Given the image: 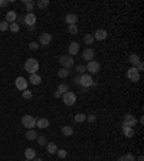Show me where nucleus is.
<instances>
[{
	"mask_svg": "<svg viewBox=\"0 0 144 161\" xmlns=\"http://www.w3.org/2000/svg\"><path fill=\"white\" fill-rule=\"evenodd\" d=\"M26 161H30V160H26Z\"/></svg>",
	"mask_w": 144,
	"mask_h": 161,
	"instance_id": "48",
	"label": "nucleus"
},
{
	"mask_svg": "<svg viewBox=\"0 0 144 161\" xmlns=\"http://www.w3.org/2000/svg\"><path fill=\"white\" fill-rule=\"evenodd\" d=\"M61 131H62V134H64L65 137H71L72 134H73V128L69 127V125H65V127H62Z\"/></svg>",
	"mask_w": 144,
	"mask_h": 161,
	"instance_id": "22",
	"label": "nucleus"
},
{
	"mask_svg": "<svg viewBox=\"0 0 144 161\" xmlns=\"http://www.w3.org/2000/svg\"><path fill=\"white\" fill-rule=\"evenodd\" d=\"M24 157H26V160L32 161L33 158H36V151H35L33 148H26V150H24Z\"/></svg>",
	"mask_w": 144,
	"mask_h": 161,
	"instance_id": "20",
	"label": "nucleus"
},
{
	"mask_svg": "<svg viewBox=\"0 0 144 161\" xmlns=\"http://www.w3.org/2000/svg\"><path fill=\"white\" fill-rule=\"evenodd\" d=\"M65 22L68 24H76L78 23V16L73 15V13H69V15L65 16Z\"/></svg>",
	"mask_w": 144,
	"mask_h": 161,
	"instance_id": "18",
	"label": "nucleus"
},
{
	"mask_svg": "<svg viewBox=\"0 0 144 161\" xmlns=\"http://www.w3.org/2000/svg\"><path fill=\"white\" fill-rule=\"evenodd\" d=\"M36 4H38V7L45 9V7H48V6H49V0H39Z\"/></svg>",
	"mask_w": 144,
	"mask_h": 161,
	"instance_id": "32",
	"label": "nucleus"
},
{
	"mask_svg": "<svg viewBox=\"0 0 144 161\" xmlns=\"http://www.w3.org/2000/svg\"><path fill=\"white\" fill-rule=\"evenodd\" d=\"M52 42V35L50 33H42L39 36V45H42V46H48L49 43Z\"/></svg>",
	"mask_w": 144,
	"mask_h": 161,
	"instance_id": "10",
	"label": "nucleus"
},
{
	"mask_svg": "<svg viewBox=\"0 0 144 161\" xmlns=\"http://www.w3.org/2000/svg\"><path fill=\"white\" fill-rule=\"evenodd\" d=\"M38 69H39V62H38L36 59L30 58V59H27V61L24 62V71L27 73L33 75V73L38 72Z\"/></svg>",
	"mask_w": 144,
	"mask_h": 161,
	"instance_id": "1",
	"label": "nucleus"
},
{
	"mask_svg": "<svg viewBox=\"0 0 144 161\" xmlns=\"http://www.w3.org/2000/svg\"><path fill=\"white\" fill-rule=\"evenodd\" d=\"M73 120H75V122H84V121H87V115L85 114H76L73 117Z\"/></svg>",
	"mask_w": 144,
	"mask_h": 161,
	"instance_id": "28",
	"label": "nucleus"
},
{
	"mask_svg": "<svg viewBox=\"0 0 144 161\" xmlns=\"http://www.w3.org/2000/svg\"><path fill=\"white\" fill-rule=\"evenodd\" d=\"M94 36H92V35H85V36H84V43H85V45H87V46H91V45H92V43H94Z\"/></svg>",
	"mask_w": 144,
	"mask_h": 161,
	"instance_id": "26",
	"label": "nucleus"
},
{
	"mask_svg": "<svg viewBox=\"0 0 144 161\" xmlns=\"http://www.w3.org/2000/svg\"><path fill=\"white\" fill-rule=\"evenodd\" d=\"M73 85H79V76H75L73 78V82H72Z\"/></svg>",
	"mask_w": 144,
	"mask_h": 161,
	"instance_id": "43",
	"label": "nucleus"
},
{
	"mask_svg": "<svg viewBox=\"0 0 144 161\" xmlns=\"http://www.w3.org/2000/svg\"><path fill=\"white\" fill-rule=\"evenodd\" d=\"M23 3H24V7H26V12H27V13H32L33 7L36 6V3H35L33 0H23Z\"/></svg>",
	"mask_w": 144,
	"mask_h": 161,
	"instance_id": "21",
	"label": "nucleus"
},
{
	"mask_svg": "<svg viewBox=\"0 0 144 161\" xmlns=\"http://www.w3.org/2000/svg\"><path fill=\"white\" fill-rule=\"evenodd\" d=\"M68 52H69V56L78 55V52H79V43L78 42H71L69 46H68Z\"/></svg>",
	"mask_w": 144,
	"mask_h": 161,
	"instance_id": "12",
	"label": "nucleus"
},
{
	"mask_svg": "<svg viewBox=\"0 0 144 161\" xmlns=\"http://www.w3.org/2000/svg\"><path fill=\"white\" fill-rule=\"evenodd\" d=\"M87 121H88V122H91V124H94V122L96 121V117L94 115V114H91V115H87Z\"/></svg>",
	"mask_w": 144,
	"mask_h": 161,
	"instance_id": "39",
	"label": "nucleus"
},
{
	"mask_svg": "<svg viewBox=\"0 0 144 161\" xmlns=\"http://www.w3.org/2000/svg\"><path fill=\"white\" fill-rule=\"evenodd\" d=\"M62 101H64V104L66 106H72V105L76 102V94L75 92H65L64 95H62Z\"/></svg>",
	"mask_w": 144,
	"mask_h": 161,
	"instance_id": "3",
	"label": "nucleus"
},
{
	"mask_svg": "<svg viewBox=\"0 0 144 161\" xmlns=\"http://www.w3.org/2000/svg\"><path fill=\"white\" fill-rule=\"evenodd\" d=\"M22 124L24 128L33 129V127H36V118H33L32 115H23L22 117Z\"/></svg>",
	"mask_w": 144,
	"mask_h": 161,
	"instance_id": "4",
	"label": "nucleus"
},
{
	"mask_svg": "<svg viewBox=\"0 0 144 161\" xmlns=\"http://www.w3.org/2000/svg\"><path fill=\"white\" fill-rule=\"evenodd\" d=\"M38 138V134H36V131L35 129H27V132H26V140H29V141H33V140H36Z\"/></svg>",
	"mask_w": 144,
	"mask_h": 161,
	"instance_id": "24",
	"label": "nucleus"
},
{
	"mask_svg": "<svg viewBox=\"0 0 144 161\" xmlns=\"http://www.w3.org/2000/svg\"><path fill=\"white\" fill-rule=\"evenodd\" d=\"M92 36H94V39H95V40H99V42H101V40L107 39L108 32H107V30H104V29H98V30H96V32L94 33Z\"/></svg>",
	"mask_w": 144,
	"mask_h": 161,
	"instance_id": "14",
	"label": "nucleus"
},
{
	"mask_svg": "<svg viewBox=\"0 0 144 161\" xmlns=\"http://www.w3.org/2000/svg\"><path fill=\"white\" fill-rule=\"evenodd\" d=\"M46 150H48L49 154H55L56 151H58V147H56L55 143H48V144H46Z\"/></svg>",
	"mask_w": 144,
	"mask_h": 161,
	"instance_id": "25",
	"label": "nucleus"
},
{
	"mask_svg": "<svg viewBox=\"0 0 144 161\" xmlns=\"http://www.w3.org/2000/svg\"><path fill=\"white\" fill-rule=\"evenodd\" d=\"M137 161H144V157H143V155H140V157H138V160H137Z\"/></svg>",
	"mask_w": 144,
	"mask_h": 161,
	"instance_id": "45",
	"label": "nucleus"
},
{
	"mask_svg": "<svg viewBox=\"0 0 144 161\" xmlns=\"http://www.w3.org/2000/svg\"><path fill=\"white\" fill-rule=\"evenodd\" d=\"M124 161H136V157L133 154H125L124 155Z\"/></svg>",
	"mask_w": 144,
	"mask_h": 161,
	"instance_id": "38",
	"label": "nucleus"
},
{
	"mask_svg": "<svg viewBox=\"0 0 144 161\" xmlns=\"http://www.w3.org/2000/svg\"><path fill=\"white\" fill-rule=\"evenodd\" d=\"M127 78H128V80H131V82H138L140 80V72L137 71L136 68H130L127 71Z\"/></svg>",
	"mask_w": 144,
	"mask_h": 161,
	"instance_id": "8",
	"label": "nucleus"
},
{
	"mask_svg": "<svg viewBox=\"0 0 144 161\" xmlns=\"http://www.w3.org/2000/svg\"><path fill=\"white\" fill-rule=\"evenodd\" d=\"M16 19H17V15H16V12H15V10H9L7 13H6V22H7L9 24L15 23V22H16Z\"/></svg>",
	"mask_w": 144,
	"mask_h": 161,
	"instance_id": "15",
	"label": "nucleus"
},
{
	"mask_svg": "<svg viewBox=\"0 0 144 161\" xmlns=\"http://www.w3.org/2000/svg\"><path fill=\"white\" fill-rule=\"evenodd\" d=\"M27 79H24L23 76H17L16 80H15V85H16V88L19 91H24V89L27 88Z\"/></svg>",
	"mask_w": 144,
	"mask_h": 161,
	"instance_id": "9",
	"label": "nucleus"
},
{
	"mask_svg": "<svg viewBox=\"0 0 144 161\" xmlns=\"http://www.w3.org/2000/svg\"><path fill=\"white\" fill-rule=\"evenodd\" d=\"M68 32L71 35H76L78 33V24H69L68 26Z\"/></svg>",
	"mask_w": 144,
	"mask_h": 161,
	"instance_id": "29",
	"label": "nucleus"
},
{
	"mask_svg": "<svg viewBox=\"0 0 144 161\" xmlns=\"http://www.w3.org/2000/svg\"><path fill=\"white\" fill-rule=\"evenodd\" d=\"M9 4V0H0V7H6Z\"/></svg>",
	"mask_w": 144,
	"mask_h": 161,
	"instance_id": "42",
	"label": "nucleus"
},
{
	"mask_svg": "<svg viewBox=\"0 0 144 161\" xmlns=\"http://www.w3.org/2000/svg\"><path fill=\"white\" fill-rule=\"evenodd\" d=\"M32 161H42V160H40L39 157H36V158H33V160H32Z\"/></svg>",
	"mask_w": 144,
	"mask_h": 161,
	"instance_id": "46",
	"label": "nucleus"
},
{
	"mask_svg": "<svg viewBox=\"0 0 144 161\" xmlns=\"http://www.w3.org/2000/svg\"><path fill=\"white\" fill-rule=\"evenodd\" d=\"M58 91H59V92H61V94L64 95L65 92H68V91H69V86H68L66 83H61V85L58 86Z\"/></svg>",
	"mask_w": 144,
	"mask_h": 161,
	"instance_id": "30",
	"label": "nucleus"
},
{
	"mask_svg": "<svg viewBox=\"0 0 144 161\" xmlns=\"http://www.w3.org/2000/svg\"><path fill=\"white\" fill-rule=\"evenodd\" d=\"M122 132L127 138H133L134 137V128H130V127H122Z\"/></svg>",
	"mask_w": 144,
	"mask_h": 161,
	"instance_id": "23",
	"label": "nucleus"
},
{
	"mask_svg": "<svg viewBox=\"0 0 144 161\" xmlns=\"http://www.w3.org/2000/svg\"><path fill=\"white\" fill-rule=\"evenodd\" d=\"M9 29L12 30L13 33L19 32V23H10V26H9Z\"/></svg>",
	"mask_w": 144,
	"mask_h": 161,
	"instance_id": "35",
	"label": "nucleus"
},
{
	"mask_svg": "<svg viewBox=\"0 0 144 161\" xmlns=\"http://www.w3.org/2000/svg\"><path fill=\"white\" fill-rule=\"evenodd\" d=\"M136 69L138 71V72H143V71H144V64H143V62H140V64L137 65Z\"/></svg>",
	"mask_w": 144,
	"mask_h": 161,
	"instance_id": "41",
	"label": "nucleus"
},
{
	"mask_svg": "<svg viewBox=\"0 0 144 161\" xmlns=\"http://www.w3.org/2000/svg\"><path fill=\"white\" fill-rule=\"evenodd\" d=\"M59 64L64 69H69L73 66V58L69 56V55H64V56L59 58Z\"/></svg>",
	"mask_w": 144,
	"mask_h": 161,
	"instance_id": "5",
	"label": "nucleus"
},
{
	"mask_svg": "<svg viewBox=\"0 0 144 161\" xmlns=\"http://www.w3.org/2000/svg\"><path fill=\"white\" fill-rule=\"evenodd\" d=\"M58 76H59V78H62V79L66 78V76H69V69H64V68H62V69H59V71H58Z\"/></svg>",
	"mask_w": 144,
	"mask_h": 161,
	"instance_id": "27",
	"label": "nucleus"
},
{
	"mask_svg": "<svg viewBox=\"0 0 144 161\" xmlns=\"http://www.w3.org/2000/svg\"><path fill=\"white\" fill-rule=\"evenodd\" d=\"M99 68H101V65L99 62H96V61H89L87 66H85V69L88 71L89 75H94V73H98L99 72Z\"/></svg>",
	"mask_w": 144,
	"mask_h": 161,
	"instance_id": "6",
	"label": "nucleus"
},
{
	"mask_svg": "<svg viewBox=\"0 0 144 161\" xmlns=\"http://www.w3.org/2000/svg\"><path fill=\"white\" fill-rule=\"evenodd\" d=\"M79 85L82 86V89H88L89 86H92L95 83H94V79L91 78L89 73H82L79 76Z\"/></svg>",
	"mask_w": 144,
	"mask_h": 161,
	"instance_id": "2",
	"label": "nucleus"
},
{
	"mask_svg": "<svg viewBox=\"0 0 144 161\" xmlns=\"http://www.w3.org/2000/svg\"><path fill=\"white\" fill-rule=\"evenodd\" d=\"M29 48L32 49V50H38V49H39V43H38V42H32V43L29 45Z\"/></svg>",
	"mask_w": 144,
	"mask_h": 161,
	"instance_id": "40",
	"label": "nucleus"
},
{
	"mask_svg": "<svg viewBox=\"0 0 144 161\" xmlns=\"http://www.w3.org/2000/svg\"><path fill=\"white\" fill-rule=\"evenodd\" d=\"M117 161H124V157H120V158H118Z\"/></svg>",
	"mask_w": 144,
	"mask_h": 161,
	"instance_id": "47",
	"label": "nucleus"
},
{
	"mask_svg": "<svg viewBox=\"0 0 144 161\" xmlns=\"http://www.w3.org/2000/svg\"><path fill=\"white\" fill-rule=\"evenodd\" d=\"M128 61H130V64H131V66H133V68H136L137 65L141 62V59H140V56H138L137 53H131V55H130V58H128Z\"/></svg>",
	"mask_w": 144,
	"mask_h": 161,
	"instance_id": "17",
	"label": "nucleus"
},
{
	"mask_svg": "<svg viewBox=\"0 0 144 161\" xmlns=\"http://www.w3.org/2000/svg\"><path fill=\"white\" fill-rule=\"evenodd\" d=\"M38 143H39V145H46L48 144V138L45 137V135H38Z\"/></svg>",
	"mask_w": 144,
	"mask_h": 161,
	"instance_id": "31",
	"label": "nucleus"
},
{
	"mask_svg": "<svg viewBox=\"0 0 144 161\" xmlns=\"http://www.w3.org/2000/svg\"><path fill=\"white\" fill-rule=\"evenodd\" d=\"M9 26H10V24H9L7 22H6V20H3V22H0V30H1V32H4V30H7V29H9Z\"/></svg>",
	"mask_w": 144,
	"mask_h": 161,
	"instance_id": "34",
	"label": "nucleus"
},
{
	"mask_svg": "<svg viewBox=\"0 0 144 161\" xmlns=\"http://www.w3.org/2000/svg\"><path fill=\"white\" fill-rule=\"evenodd\" d=\"M23 22L26 23V26H27V27L35 26V23H36V16H35L33 13H26V16L23 17Z\"/></svg>",
	"mask_w": 144,
	"mask_h": 161,
	"instance_id": "13",
	"label": "nucleus"
},
{
	"mask_svg": "<svg viewBox=\"0 0 144 161\" xmlns=\"http://www.w3.org/2000/svg\"><path fill=\"white\" fill-rule=\"evenodd\" d=\"M56 154H58V157H59V158H65V157L68 155V151H66V150H58Z\"/></svg>",
	"mask_w": 144,
	"mask_h": 161,
	"instance_id": "36",
	"label": "nucleus"
},
{
	"mask_svg": "<svg viewBox=\"0 0 144 161\" xmlns=\"http://www.w3.org/2000/svg\"><path fill=\"white\" fill-rule=\"evenodd\" d=\"M137 125V120L134 115H131V114H127L125 117H124V122H122V127H130V128H134Z\"/></svg>",
	"mask_w": 144,
	"mask_h": 161,
	"instance_id": "7",
	"label": "nucleus"
},
{
	"mask_svg": "<svg viewBox=\"0 0 144 161\" xmlns=\"http://www.w3.org/2000/svg\"><path fill=\"white\" fill-rule=\"evenodd\" d=\"M75 71H76L78 73H85V71H87V69H85V65H78Z\"/></svg>",
	"mask_w": 144,
	"mask_h": 161,
	"instance_id": "37",
	"label": "nucleus"
},
{
	"mask_svg": "<svg viewBox=\"0 0 144 161\" xmlns=\"http://www.w3.org/2000/svg\"><path fill=\"white\" fill-rule=\"evenodd\" d=\"M55 97L56 98H62V94H61L59 91H56V92H55Z\"/></svg>",
	"mask_w": 144,
	"mask_h": 161,
	"instance_id": "44",
	"label": "nucleus"
},
{
	"mask_svg": "<svg viewBox=\"0 0 144 161\" xmlns=\"http://www.w3.org/2000/svg\"><path fill=\"white\" fill-rule=\"evenodd\" d=\"M23 98L24 99H32V97H33V94H32V91H27V89H24L23 91Z\"/></svg>",
	"mask_w": 144,
	"mask_h": 161,
	"instance_id": "33",
	"label": "nucleus"
},
{
	"mask_svg": "<svg viewBox=\"0 0 144 161\" xmlns=\"http://www.w3.org/2000/svg\"><path fill=\"white\" fill-rule=\"evenodd\" d=\"M94 58H95V52H94V49L87 48L84 52H82V59H85L87 62H89V61H94Z\"/></svg>",
	"mask_w": 144,
	"mask_h": 161,
	"instance_id": "11",
	"label": "nucleus"
},
{
	"mask_svg": "<svg viewBox=\"0 0 144 161\" xmlns=\"http://www.w3.org/2000/svg\"><path fill=\"white\" fill-rule=\"evenodd\" d=\"M36 127H39V128L45 129L49 127V120L46 118H36Z\"/></svg>",
	"mask_w": 144,
	"mask_h": 161,
	"instance_id": "19",
	"label": "nucleus"
},
{
	"mask_svg": "<svg viewBox=\"0 0 144 161\" xmlns=\"http://www.w3.org/2000/svg\"><path fill=\"white\" fill-rule=\"evenodd\" d=\"M29 83H32V85H40V82H42V78H40V75L38 73H33L29 76V79H27Z\"/></svg>",
	"mask_w": 144,
	"mask_h": 161,
	"instance_id": "16",
	"label": "nucleus"
}]
</instances>
